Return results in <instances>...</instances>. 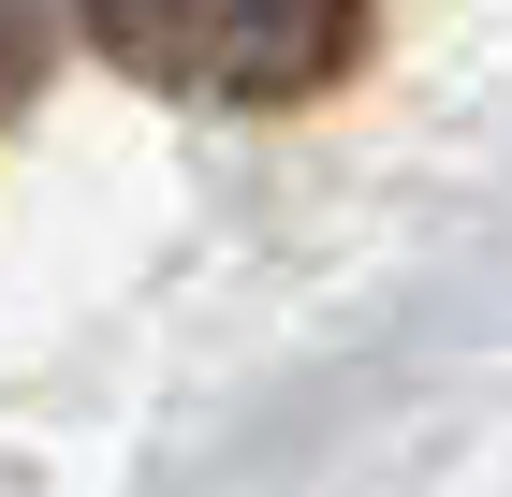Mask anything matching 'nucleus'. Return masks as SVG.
Masks as SVG:
<instances>
[{
	"mask_svg": "<svg viewBox=\"0 0 512 497\" xmlns=\"http://www.w3.org/2000/svg\"><path fill=\"white\" fill-rule=\"evenodd\" d=\"M381 0H74V30L161 103H220V117H278L366 59Z\"/></svg>",
	"mask_w": 512,
	"mask_h": 497,
	"instance_id": "obj_1",
	"label": "nucleus"
},
{
	"mask_svg": "<svg viewBox=\"0 0 512 497\" xmlns=\"http://www.w3.org/2000/svg\"><path fill=\"white\" fill-rule=\"evenodd\" d=\"M44 59H59V30H44V0H0V132L44 103Z\"/></svg>",
	"mask_w": 512,
	"mask_h": 497,
	"instance_id": "obj_2",
	"label": "nucleus"
}]
</instances>
